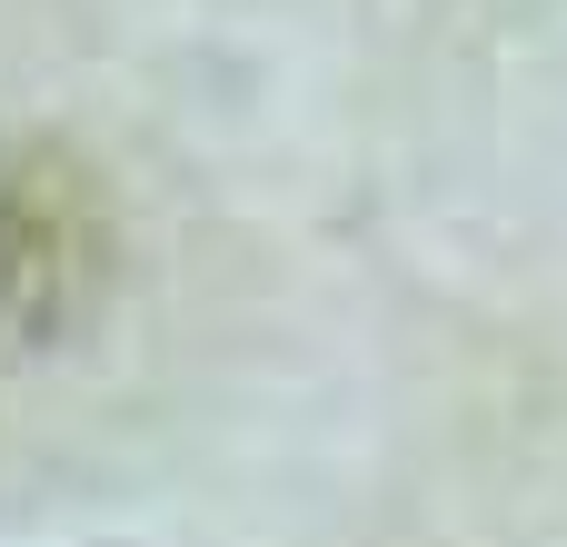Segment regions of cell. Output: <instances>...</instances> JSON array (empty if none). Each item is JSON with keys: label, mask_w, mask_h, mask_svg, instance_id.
<instances>
[{"label": "cell", "mask_w": 567, "mask_h": 547, "mask_svg": "<svg viewBox=\"0 0 567 547\" xmlns=\"http://www.w3.org/2000/svg\"><path fill=\"white\" fill-rule=\"evenodd\" d=\"M120 229L80 149L0 130V369L80 339L110 299Z\"/></svg>", "instance_id": "6da1fadb"}]
</instances>
